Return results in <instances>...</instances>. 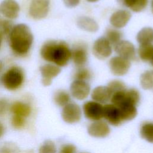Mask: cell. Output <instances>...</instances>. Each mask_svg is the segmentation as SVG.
<instances>
[{"label": "cell", "instance_id": "cell-5", "mask_svg": "<svg viewBox=\"0 0 153 153\" xmlns=\"http://www.w3.org/2000/svg\"><path fill=\"white\" fill-rule=\"evenodd\" d=\"M81 110L79 105L75 103L69 102L63 107L61 116L63 120L68 124L78 122L81 118Z\"/></svg>", "mask_w": 153, "mask_h": 153}, {"label": "cell", "instance_id": "cell-10", "mask_svg": "<svg viewBox=\"0 0 153 153\" xmlns=\"http://www.w3.org/2000/svg\"><path fill=\"white\" fill-rule=\"evenodd\" d=\"M110 127L108 124L102 120L94 121L91 123L87 128L88 133L94 137L103 138L110 133Z\"/></svg>", "mask_w": 153, "mask_h": 153}, {"label": "cell", "instance_id": "cell-3", "mask_svg": "<svg viewBox=\"0 0 153 153\" xmlns=\"http://www.w3.org/2000/svg\"><path fill=\"white\" fill-rule=\"evenodd\" d=\"M24 79L25 74L23 69L19 66H13L3 74L1 81L6 89L14 91L22 85Z\"/></svg>", "mask_w": 153, "mask_h": 153}, {"label": "cell", "instance_id": "cell-15", "mask_svg": "<svg viewBox=\"0 0 153 153\" xmlns=\"http://www.w3.org/2000/svg\"><path fill=\"white\" fill-rule=\"evenodd\" d=\"M0 12L8 19L17 17L20 12V6L15 0H4L0 5Z\"/></svg>", "mask_w": 153, "mask_h": 153}, {"label": "cell", "instance_id": "cell-42", "mask_svg": "<svg viewBox=\"0 0 153 153\" xmlns=\"http://www.w3.org/2000/svg\"><path fill=\"white\" fill-rule=\"evenodd\" d=\"M1 40H2V38L0 36V47H1Z\"/></svg>", "mask_w": 153, "mask_h": 153}, {"label": "cell", "instance_id": "cell-28", "mask_svg": "<svg viewBox=\"0 0 153 153\" xmlns=\"http://www.w3.org/2000/svg\"><path fill=\"white\" fill-rule=\"evenodd\" d=\"M125 102H129L135 106H136L139 102L140 94L138 90L135 88L126 89L125 91Z\"/></svg>", "mask_w": 153, "mask_h": 153}, {"label": "cell", "instance_id": "cell-18", "mask_svg": "<svg viewBox=\"0 0 153 153\" xmlns=\"http://www.w3.org/2000/svg\"><path fill=\"white\" fill-rule=\"evenodd\" d=\"M9 110L13 115L21 116L25 118L30 115L32 111L31 107L29 104L21 101L13 102L10 106Z\"/></svg>", "mask_w": 153, "mask_h": 153}, {"label": "cell", "instance_id": "cell-33", "mask_svg": "<svg viewBox=\"0 0 153 153\" xmlns=\"http://www.w3.org/2000/svg\"><path fill=\"white\" fill-rule=\"evenodd\" d=\"M25 123H26L25 118L21 116L16 115H12L11 119V124L12 127L14 128L20 129L24 127Z\"/></svg>", "mask_w": 153, "mask_h": 153}, {"label": "cell", "instance_id": "cell-1", "mask_svg": "<svg viewBox=\"0 0 153 153\" xmlns=\"http://www.w3.org/2000/svg\"><path fill=\"white\" fill-rule=\"evenodd\" d=\"M40 54L44 60L59 67L66 66L71 59V50L62 41H47L42 45Z\"/></svg>", "mask_w": 153, "mask_h": 153}, {"label": "cell", "instance_id": "cell-40", "mask_svg": "<svg viewBox=\"0 0 153 153\" xmlns=\"http://www.w3.org/2000/svg\"><path fill=\"white\" fill-rule=\"evenodd\" d=\"M151 11L153 13V0L151 1Z\"/></svg>", "mask_w": 153, "mask_h": 153}, {"label": "cell", "instance_id": "cell-39", "mask_svg": "<svg viewBox=\"0 0 153 153\" xmlns=\"http://www.w3.org/2000/svg\"><path fill=\"white\" fill-rule=\"evenodd\" d=\"M2 68H3V64H2V62L0 61V72H1V70L2 69Z\"/></svg>", "mask_w": 153, "mask_h": 153}, {"label": "cell", "instance_id": "cell-13", "mask_svg": "<svg viewBox=\"0 0 153 153\" xmlns=\"http://www.w3.org/2000/svg\"><path fill=\"white\" fill-rule=\"evenodd\" d=\"M39 69L42 76V83L45 86L50 85L52 79L61 72L59 66L51 63L44 65L40 67Z\"/></svg>", "mask_w": 153, "mask_h": 153}, {"label": "cell", "instance_id": "cell-16", "mask_svg": "<svg viewBox=\"0 0 153 153\" xmlns=\"http://www.w3.org/2000/svg\"><path fill=\"white\" fill-rule=\"evenodd\" d=\"M131 17L130 11L126 10H118L111 16L109 22L116 29L124 27L129 22Z\"/></svg>", "mask_w": 153, "mask_h": 153}, {"label": "cell", "instance_id": "cell-30", "mask_svg": "<svg viewBox=\"0 0 153 153\" xmlns=\"http://www.w3.org/2000/svg\"><path fill=\"white\" fill-rule=\"evenodd\" d=\"M38 153H57L56 146L51 140H45L39 146Z\"/></svg>", "mask_w": 153, "mask_h": 153}, {"label": "cell", "instance_id": "cell-41", "mask_svg": "<svg viewBox=\"0 0 153 153\" xmlns=\"http://www.w3.org/2000/svg\"><path fill=\"white\" fill-rule=\"evenodd\" d=\"M87 1L88 2H94L97 1L98 0H87Z\"/></svg>", "mask_w": 153, "mask_h": 153}, {"label": "cell", "instance_id": "cell-17", "mask_svg": "<svg viewBox=\"0 0 153 153\" xmlns=\"http://www.w3.org/2000/svg\"><path fill=\"white\" fill-rule=\"evenodd\" d=\"M112 93L108 86H97L95 87L91 94L93 101L100 104L105 103L111 99Z\"/></svg>", "mask_w": 153, "mask_h": 153}, {"label": "cell", "instance_id": "cell-44", "mask_svg": "<svg viewBox=\"0 0 153 153\" xmlns=\"http://www.w3.org/2000/svg\"><path fill=\"white\" fill-rule=\"evenodd\" d=\"M80 153H87V152H80Z\"/></svg>", "mask_w": 153, "mask_h": 153}, {"label": "cell", "instance_id": "cell-25", "mask_svg": "<svg viewBox=\"0 0 153 153\" xmlns=\"http://www.w3.org/2000/svg\"><path fill=\"white\" fill-rule=\"evenodd\" d=\"M53 100L56 105L59 106L63 107L71 101V96L68 92L63 90L56 91L53 96Z\"/></svg>", "mask_w": 153, "mask_h": 153}, {"label": "cell", "instance_id": "cell-20", "mask_svg": "<svg viewBox=\"0 0 153 153\" xmlns=\"http://www.w3.org/2000/svg\"><path fill=\"white\" fill-rule=\"evenodd\" d=\"M119 4L134 12H140L147 6L148 0H117Z\"/></svg>", "mask_w": 153, "mask_h": 153}, {"label": "cell", "instance_id": "cell-9", "mask_svg": "<svg viewBox=\"0 0 153 153\" xmlns=\"http://www.w3.org/2000/svg\"><path fill=\"white\" fill-rule=\"evenodd\" d=\"M70 92L75 99L82 100L86 99L89 95L90 86L86 81L74 80L71 85Z\"/></svg>", "mask_w": 153, "mask_h": 153}, {"label": "cell", "instance_id": "cell-6", "mask_svg": "<svg viewBox=\"0 0 153 153\" xmlns=\"http://www.w3.org/2000/svg\"><path fill=\"white\" fill-rule=\"evenodd\" d=\"M112 45L105 36L97 38L93 45V53L99 59H105L112 54Z\"/></svg>", "mask_w": 153, "mask_h": 153}, {"label": "cell", "instance_id": "cell-34", "mask_svg": "<svg viewBox=\"0 0 153 153\" xmlns=\"http://www.w3.org/2000/svg\"><path fill=\"white\" fill-rule=\"evenodd\" d=\"M59 153H76V147L72 143L64 144L61 146Z\"/></svg>", "mask_w": 153, "mask_h": 153}, {"label": "cell", "instance_id": "cell-37", "mask_svg": "<svg viewBox=\"0 0 153 153\" xmlns=\"http://www.w3.org/2000/svg\"><path fill=\"white\" fill-rule=\"evenodd\" d=\"M0 153H15L14 149L11 146L4 145L0 147Z\"/></svg>", "mask_w": 153, "mask_h": 153}, {"label": "cell", "instance_id": "cell-21", "mask_svg": "<svg viewBox=\"0 0 153 153\" xmlns=\"http://www.w3.org/2000/svg\"><path fill=\"white\" fill-rule=\"evenodd\" d=\"M77 25L81 29L91 32H96L99 29L96 22L94 19L87 16L79 17L77 20Z\"/></svg>", "mask_w": 153, "mask_h": 153}, {"label": "cell", "instance_id": "cell-29", "mask_svg": "<svg viewBox=\"0 0 153 153\" xmlns=\"http://www.w3.org/2000/svg\"><path fill=\"white\" fill-rule=\"evenodd\" d=\"M91 78V73L90 71L85 68L80 67L75 71L74 74L75 80H79L86 81Z\"/></svg>", "mask_w": 153, "mask_h": 153}, {"label": "cell", "instance_id": "cell-27", "mask_svg": "<svg viewBox=\"0 0 153 153\" xmlns=\"http://www.w3.org/2000/svg\"><path fill=\"white\" fill-rule=\"evenodd\" d=\"M105 38L108 39L111 45L115 46L121 39V32L116 28H108L106 31Z\"/></svg>", "mask_w": 153, "mask_h": 153}, {"label": "cell", "instance_id": "cell-26", "mask_svg": "<svg viewBox=\"0 0 153 153\" xmlns=\"http://www.w3.org/2000/svg\"><path fill=\"white\" fill-rule=\"evenodd\" d=\"M140 84L145 90L153 88V70H147L141 74Z\"/></svg>", "mask_w": 153, "mask_h": 153}, {"label": "cell", "instance_id": "cell-8", "mask_svg": "<svg viewBox=\"0 0 153 153\" xmlns=\"http://www.w3.org/2000/svg\"><path fill=\"white\" fill-rule=\"evenodd\" d=\"M85 117L91 121L100 120L103 118V106L95 101L86 102L82 106Z\"/></svg>", "mask_w": 153, "mask_h": 153}, {"label": "cell", "instance_id": "cell-23", "mask_svg": "<svg viewBox=\"0 0 153 153\" xmlns=\"http://www.w3.org/2000/svg\"><path fill=\"white\" fill-rule=\"evenodd\" d=\"M140 135L142 139L153 143V122L146 121L140 128Z\"/></svg>", "mask_w": 153, "mask_h": 153}, {"label": "cell", "instance_id": "cell-4", "mask_svg": "<svg viewBox=\"0 0 153 153\" xmlns=\"http://www.w3.org/2000/svg\"><path fill=\"white\" fill-rule=\"evenodd\" d=\"M50 0H31L29 8L30 16L35 20L45 18L49 11Z\"/></svg>", "mask_w": 153, "mask_h": 153}, {"label": "cell", "instance_id": "cell-19", "mask_svg": "<svg viewBox=\"0 0 153 153\" xmlns=\"http://www.w3.org/2000/svg\"><path fill=\"white\" fill-rule=\"evenodd\" d=\"M120 111L123 121H130L136 117L137 114L136 106L125 102L118 107Z\"/></svg>", "mask_w": 153, "mask_h": 153}, {"label": "cell", "instance_id": "cell-31", "mask_svg": "<svg viewBox=\"0 0 153 153\" xmlns=\"http://www.w3.org/2000/svg\"><path fill=\"white\" fill-rule=\"evenodd\" d=\"M13 26V23L10 21L8 20H0V36L2 38L4 36H9Z\"/></svg>", "mask_w": 153, "mask_h": 153}, {"label": "cell", "instance_id": "cell-32", "mask_svg": "<svg viewBox=\"0 0 153 153\" xmlns=\"http://www.w3.org/2000/svg\"><path fill=\"white\" fill-rule=\"evenodd\" d=\"M107 86L110 90L112 94L116 92L123 91L126 89L125 84L118 79H114L110 81Z\"/></svg>", "mask_w": 153, "mask_h": 153}, {"label": "cell", "instance_id": "cell-22", "mask_svg": "<svg viewBox=\"0 0 153 153\" xmlns=\"http://www.w3.org/2000/svg\"><path fill=\"white\" fill-rule=\"evenodd\" d=\"M136 39L140 45L151 44L153 41V28L145 27L137 34Z\"/></svg>", "mask_w": 153, "mask_h": 153}, {"label": "cell", "instance_id": "cell-12", "mask_svg": "<svg viewBox=\"0 0 153 153\" xmlns=\"http://www.w3.org/2000/svg\"><path fill=\"white\" fill-rule=\"evenodd\" d=\"M114 50L118 55L128 60L136 59V50L134 45L128 41L121 40L114 46Z\"/></svg>", "mask_w": 153, "mask_h": 153}, {"label": "cell", "instance_id": "cell-11", "mask_svg": "<svg viewBox=\"0 0 153 153\" xmlns=\"http://www.w3.org/2000/svg\"><path fill=\"white\" fill-rule=\"evenodd\" d=\"M103 118L115 126H119L123 122L119 108L112 103L103 106Z\"/></svg>", "mask_w": 153, "mask_h": 153}, {"label": "cell", "instance_id": "cell-43", "mask_svg": "<svg viewBox=\"0 0 153 153\" xmlns=\"http://www.w3.org/2000/svg\"><path fill=\"white\" fill-rule=\"evenodd\" d=\"M151 64H152V65L153 66V59L151 60Z\"/></svg>", "mask_w": 153, "mask_h": 153}, {"label": "cell", "instance_id": "cell-7", "mask_svg": "<svg viewBox=\"0 0 153 153\" xmlns=\"http://www.w3.org/2000/svg\"><path fill=\"white\" fill-rule=\"evenodd\" d=\"M109 66L111 72L116 76H123L127 73L130 68V61L119 56L112 57Z\"/></svg>", "mask_w": 153, "mask_h": 153}, {"label": "cell", "instance_id": "cell-14", "mask_svg": "<svg viewBox=\"0 0 153 153\" xmlns=\"http://www.w3.org/2000/svg\"><path fill=\"white\" fill-rule=\"evenodd\" d=\"M71 59L74 64L78 68L83 67L88 59L86 45L83 43H78L71 50Z\"/></svg>", "mask_w": 153, "mask_h": 153}, {"label": "cell", "instance_id": "cell-36", "mask_svg": "<svg viewBox=\"0 0 153 153\" xmlns=\"http://www.w3.org/2000/svg\"><path fill=\"white\" fill-rule=\"evenodd\" d=\"M63 1L66 7L70 8L77 6L80 2V0H63Z\"/></svg>", "mask_w": 153, "mask_h": 153}, {"label": "cell", "instance_id": "cell-38", "mask_svg": "<svg viewBox=\"0 0 153 153\" xmlns=\"http://www.w3.org/2000/svg\"><path fill=\"white\" fill-rule=\"evenodd\" d=\"M5 126L1 122H0V139H1L3 137V136L5 134Z\"/></svg>", "mask_w": 153, "mask_h": 153}, {"label": "cell", "instance_id": "cell-2", "mask_svg": "<svg viewBox=\"0 0 153 153\" xmlns=\"http://www.w3.org/2000/svg\"><path fill=\"white\" fill-rule=\"evenodd\" d=\"M33 37L27 25L23 23L13 26L9 35V44L14 54L25 56L29 51Z\"/></svg>", "mask_w": 153, "mask_h": 153}, {"label": "cell", "instance_id": "cell-35", "mask_svg": "<svg viewBox=\"0 0 153 153\" xmlns=\"http://www.w3.org/2000/svg\"><path fill=\"white\" fill-rule=\"evenodd\" d=\"M9 107L8 100L5 98H0V117L6 114L9 109Z\"/></svg>", "mask_w": 153, "mask_h": 153}, {"label": "cell", "instance_id": "cell-24", "mask_svg": "<svg viewBox=\"0 0 153 153\" xmlns=\"http://www.w3.org/2000/svg\"><path fill=\"white\" fill-rule=\"evenodd\" d=\"M138 56L143 62H151L153 59V45L152 44L140 45L138 48Z\"/></svg>", "mask_w": 153, "mask_h": 153}]
</instances>
